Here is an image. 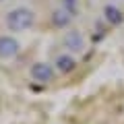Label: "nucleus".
Wrapping results in <instances>:
<instances>
[{"mask_svg": "<svg viewBox=\"0 0 124 124\" xmlns=\"http://www.w3.org/2000/svg\"><path fill=\"white\" fill-rule=\"evenodd\" d=\"M35 21V15L31 8H25V6H19V8H13L8 15H6V27L10 31H27Z\"/></svg>", "mask_w": 124, "mask_h": 124, "instance_id": "obj_1", "label": "nucleus"}, {"mask_svg": "<svg viewBox=\"0 0 124 124\" xmlns=\"http://www.w3.org/2000/svg\"><path fill=\"white\" fill-rule=\"evenodd\" d=\"M21 50V44L13 35H0V60H10Z\"/></svg>", "mask_w": 124, "mask_h": 124, "instance_id": "obj_2", "label": "nucleus"}, {"mask_svg": "<svg viewBox=\"0 0 124 124\" xmlns=\"http://www.w3.org/2000/svg\"><path fill=\"white\" fill-rule=\"evenodd\" d=\"M62 44H64V48H66L68 52H83V48H85V39H83V35H81L77 29L66 31L64 37H62Z\"/></svg>", "mask_w": 124, "mask_h": 124, "instance_id": "obj_3", "label": "nucleus"}, {"mask_svg": "<svg viewBox=\"0 0 124 124\" xmlns=\"http://www.w3.org/2000/svg\"><path fill=\"white\" fill-rule=\"evenodd\" d=\"M54 77V70L50 64L46 62H35L33 66H31V79L37 81V83H50Z\"/></svg>", "mask_w": 124, "mask_h": 124, "instance_id": "obj_4", "label": "nucleus"}, {"mask_svg": "<svg viewBox=\"0 0 124 124\" xmlns=\"http://www.w3.org/2000/svg\"><path fill=\"white\" fill-rule=\"evenodd\" d=\"M70 17H72V15L68 13V10L58 8V10L52 13V23H54V27H66L68 23H70Z\"/></svg>", "mask_w": 124, "mask_h": 124, "instance_id": "obj_5", "label": "nucleus"}, {"mask_svg": "<svg viewBox=\"0 0 124 124\" xmlns=\"http://www.w3.org/2000/svg\"><path fill=\"white\" fill-rule=\"evenodd\" d=\"M75 58L70 56V54H62V56H58V60H56V68L60 72H70L72 68H75Z\"/></svg>", "mask_w": 124, "mask_h": 124, "instance_id": "obj_6", "label": "nucleus"}, {"mask_svg": "<svg viewBox=\"0 0 124 124\" xmlns=\"http://www.w3.org/2000/svg\"><path fill=\"white\" fill-rule=\"evenodd\" d=\"M103 15H106V19H108L110 23H114V25L122 21V13H120L116 6H112V4H108L106 8H103Z\"/></svg>", "mask_w": 124, "mask_h": 124, "instance_id": "obj_7", "label": "nucleus"}, {"mask_svg": "<svg viewBox=\"0 0 124 124\" xmlns=\"http://www.w3.org/2000/svg\"><path fill=\"white\" fill-rule=\"evenodd\" d=\"M60 4H62V8L68 10L72 17L77 15V4H79V0H60Z\"/></svg>", "mask_w": 124, "mask_h": 124, "instance_id": "obj_8", "label": "nucleus"}]
</instances>
